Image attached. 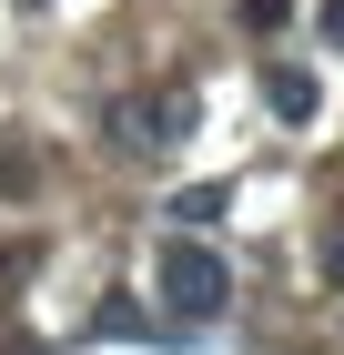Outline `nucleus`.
<instances>
[{
	"label": "nucleus",
	"mask_w": 344,
	"mask_h": 355,
	"mask_svg": "<svg viewBox=\"0 0 344 355\" xmlns=\"http://www.w3.org/2000/svg\"><path fill=\"white\" fill-rule=\"evenodd\" d=\"M324 41H334V51H344V0H324Z\"/></svg>",
	"instance_id": "6"
},
{
	"label": "nucleus",
	"mask_w": 344,
	"mask_h": 355,
	"mask_svg": "<svg viewBox=\"0 0 344 355\" xmlns=\"http://www.w3.org/2000/svg\"><path fill=\"white\" fill-rule=\"evenodd\" d=\"M264 102L284 112V122H314V112H324V102H314V82H304L293 61H284V71H264Z\"/></svg>",
	"instance_id": "2"
},
{
	"label": "nucleus",
	"mask_w": 344,
	"mask_h": 355,
	"mask_svg": "<svg viewBox=\"0 0 344 355\" xmlns=\"http://www.w3.org/2000/svg\"><path fill=\"white\" fill-rule=\"evenodd\" d=\"M324 284H344V223L324 234Z\"/></svg>",
	"instance_id": "5"
},
{
	"label": "nucleus",
	"mask_w": 344,
	"mask_h": 355,
	"mask_svg": "<svg viewBox=\"0 0 344 355\" xmlns=\"http://www.w3.org/2000/svg\"><path fill=\"white\" fill-rule=\"evenodd\" d=\"M152 284H162V304H172L183 325H203L212 304L233 295V274H223V254H212V244H192V234H183V244H162V254H152Z\"/></svg>",
	"instance_id": "1"
},
{
	"label": "nucleus",
	"mask_w": 344,
	"mask_h": 355,
	"mask_svg": "<svg viewBox=\"0 0 344 355\" xmlns=\"http://www.w3.org/2000/svg\"><path fill=\"white\" fill-rule=\"evenodd\" d=\"M172 214H183V223H212V214H223V183H192V193H172Z\"/></svg>",
	"instance_id": "3"
},
{
	"label": "nucleus",
	"mask_w": 344,
	"mask_h": 355,
	"mask_svg": "<svg viewBox=\"0 0 344 355\" xmlns=\"http://www.w3.org/2000/svg\"><path fill=\"white\" fill-rule=\"evenodd\" d=\"M284 10H293V0H243V21H253V31H284Z\"/></svg>",
	"instance_id": "4"
}]
</instances>
